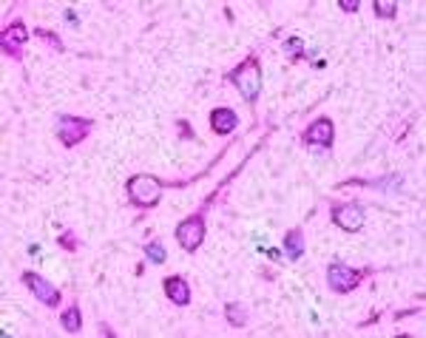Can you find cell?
Segmentation results:
<instances>
[{"instance_id":"2e32d148","label":"cell","mask_w":426,"mask_h":338,"mask_svg":"<svg viewBox=\"0 0 426 338\" xmlns=\"http://www.w3.org/2000/svg\"><path fill=\"white\" fill-rule=\"evenodd\" d=\"M372 9H376L378 18H387V20L398 15V4H395V0H376V4H372Z\"/></svg>"},{"instance_id":"52a82bcc","label":"cell","mask_w":426,"mask_h":338,"mask_svg":"<svg viewBox=\"0 0 426 338\" xmlns=\"http://www.w3.org/2000/svg\"><path fill=\"white\" fill-rule=\"evenodd\" d=\"M23 285L29 288V293L40 302V304H46V307H51L55 310L57 304H60V290L51 285V281H46L40 273H32V270H26L23 273Z\"/></svg>"},{"instance_id":"30bf717a","label":"cell","mask_w":426,"mask_h":338,"mask_svg":"<svg viewBox=\"0 0 426 338\" xmlns=\"http://www.w3.org/2000/svg\"><path fill=\"white\" fill-rule=\"evenodd\" d=\"M163 288H165V296H168L171 304H177V307H188L191 304V285H188L185 276H168L163 281Z\"/></svg>"},{"instance_id":"5b68a950","label":"cell","mask_w":426,"mask_h":338,"mask_svg":"<svg viewBox=\"0 0 426 338\" xmlns=\"http://www.w3.org/2000/svg\"><path fill=\"white\" fill-rule=\"evenodd\" d=\"M205 236H207V222H205L202 213H193V216H188L185 222L177 224V239H179L182 250H188V253H196L202 248Z\"/></svg>"},{"instance_id":"5bb4252c","label":"cell","mask_w":426,"mask_h":338,"mask_svg":"<svg viewBox=\"0 0 426 338\" xmlns=\"http://www.w3.org/2000/svg\"><path fill=\"white\" fill-rule=\"evenodd\" d=\"M225 318H228V324H231V327H236V330L247 327V310H245L242 304H236V302L225 304Z\"/></svg>"},{"instance_id":"6da1fadb","label":"cell","mask_w":426,"mask_h":338,"mask_svg":"<svg viewBox=\"0 0 426 338\" xmlns=\"http://www.w3.org/2000/svg\"><path fill=\"white\" fill-rule=\"evenodd\" d=\"M228 80L236 86V91L245 97L247 105H256V100H259V94H261V63H259L256 54L245 58V60L228 74Z\"/></svg>"},{"instance_id":"4fadbf2b","label":"cell","mask_w":426,"mask_h":338,"mask_svg":"<svg viewBox=\"0 0 426 338\" xmlns=\"http://www.w3.org/2000/svg\"><path fill=\"white\" fill-rule=\"evenodd\" d=\"M60 327L69 332V335H77L80 330H83V316H80V304L74 302L71 307H66L63 310V316H60Z\"/></svg>"},{"instance_id":"7c38bea8","label":"cell","mask_w":426,"mask_h":338,"mask_svg":"<svg viewBox=\"0 0 426 338\" xmlns=\"http://www.w3.org/2000/svg\"><path fill=\"white\" fill-rule=\"evenodd\" d=\"M282 245H284V250H287V259H290V262H298V259L304 256V250H307V245H304V231H301V228H290V231L284 234Z\"/></svg>"},{"instance_id":"e0dca14e","label":"cell","mask_w":426,"mask_h":338,"mask_svg":"<svg viewBox=\"0 0 426 338\" xmlns=\"http://www.w3.org/2000/svg\"><path fill=\"white\" fill-rule=\"evenodd\" d=\"M34 37H40L43 43H48L55 51H66V46H63V40L55 34V32H46V29H34Z\"/></svg>"},{"instance_id":"7a4b0ae2","label":"cell","mask_w":426,"mask_h":338,"mask_svg":"<svg viewBox=\"0 0 426 338\" xmlns=\"http://www.w3.org/2000/svg\"><path fill=\"white\" fill-rule=\"evenodd\" d=\"M125 191H128V199L137 208H153V205H159V199H163L165 185L159 182L156 177H151V174H137V177L128 180Z\"/></svg>"},{"instance_id":"8fae6325","label":"cell","mask_w":426,"mask_h":338,"mask_svg":"<svg viewBox=\"0 0 426 338\" xmlns=\"http://www.w3.org/2000/svg\"><path fill=\"white\" fill-rule=\"evenodd\" d=\"M236 126H239V117L233 108H213L210 111V128L217 134H231V131H236Z\"/></svg>"},{"instance_id":"ffe728a7","label":"cell","mask_w":426,"mask_h":338,"mask_svg":"<svg viewBox=\"0 0 426 338\" xmlns=\"http://www.w3.org/2000/svg\"><path fill=\"white\" fill-rule=\"evenodd\" d=\"M338 9L341 12H358L361 9V0H338Z\"/></svg>"},{"instance_id":"ba28073f","label":"cell","mask_w":426,"mask_h":338,"mask_svg":"<svg viewBox=\"0 0 426 338\" xmlns=\"http://www.w3.org/2000/svg\"><path fill=\"white\" fill-rule=\"evenodd\" d=\"M333 222L338 224L341 231H347V234H355V231H361L364 228V222H366V216H364V208L358 205V202H338V205H333Z\"/></svg>"},{"instance_id":"7402d4cb","label":"cell","mask_w":426,"mask_h":338,"mask_svg":"<svg viewBox=\"0 0 426 338\" xmlns=\"http://www.w3.org/2000/svg\"><path fill=\"white\" fill-rule=\"evenodd\" d=\"M66 20H69V23H80V20L74 18V12H71V9H66Z\"/></svg>"},{"instance_id":"9a60e30c","label":"cell","mask_w":426,"mask_h":338,"mask_svg":"<svg viewBox=\"0 0 426 338\" xmlns=\"http://www.w3.org/2000/svg\"><path fill=\"white\" fill-rule=\"evenodd\" d=\"M145 259H148L151 264H163V262L168 259V253H165L163 242H159V239H151V242L145 245Z\"/></svg>"},{"instance_id":"8992f818","label":"cell","mask_w":426,"mask_h":338,"mask_svg":"<svg viewBox=\"0 0 426 338\" xmlns=\"http://www.w3.org/2000/svg\"><path fill=\"white\" fill-rule=\"evenodd\" d=\"M301 142L304 145H312V148H322V151H330L333 142H336V126L330 117H318L307 126V131L301 134Z\"/></svg>"},{"instance_id":"277c9868","label":"cell","mask_w":426,"mask_h":338,"mask_svg":"<svg viewBox=\"0 0 426 338\" xmlns=\"http://www.w3.org/2000/svg\"><path fill=\"white\" fill-rule=\"evenodd\" d=\"M94 123L88 117H74V114H60L55 123V134L66 148H77L88 134H91Z\"/></svg>"},{"instance_id":"3957f363","label":"cell","mask_w":426,"mask_h":338,"mask_svg":"<svg viewBox=\"0 0 426 338\" xmlns=\"http://www.w3.org/2000/svg\"><path fill=\"white\" fill-rule=\"evenodd\" d=\"M366 276H369V270H358V267H350L344 262H333L327 267V285L333 293L344 296V293H352Z\"/></svg>"},{"instance_id":"d6986e66","label":"cell","mask_w":426,"mask_h":338,"mask_svg":"<svg viewBox=\"0 0 426 338\" xmlns=\"http://www.w3.org/2000/svg\"><path fill=\"white\" fill-rule=\"evenodd\" d=\"M57 245H60L63 250H69V253H77V248H80V242H77V234H74V231H66V234L57 239Z\"/></svg>"},{"instance_id":"9c48e42d","label":"cell","mask_w":426,"mask_h":338,"mask_svg":"<svg viewBox=\"0 0 426 338\" xmlns=\"http://www.w3.org/2000/svg\"><path fill=\"white\" fill-rule=\"evenodd\" d=\"M29 40V29L23 20H15L12 26L4 29V34H0V48H4V54H9L12 60H20L23 58V46Z\"/></svg>"},{"instance_id":"44dd1931","label":"cell","mask_w":426,"mask_h":338,"mask_svg":"<svg viewBox=\"0 0 426 338\" xmlns=\"http://www.w3.org/2000/svg\"><path fill=\"white\" fill-rule=\"evenodd\" d=\"M177 126H179V131H182V137H191V140H193V128H188V123H182V120H179Z\"/></svg>"},{"instance_id":"ac0fdd59","label":"cell","mask_w":426,"mask_h":338,"mask_svg":"<svg viewBox=\"0 0 426 338\" xmlns=\"http://www.w3.org/2000/svg\"><path fill=\"white\" fill-rule=\"evenodd\" d=\"M284 51L290 54V60H301V58H304V40H301V37H290V40L284 43Z\"/></svg>"}]
</instances>
